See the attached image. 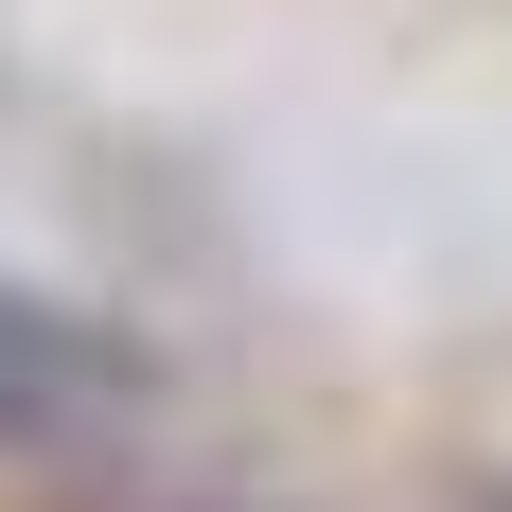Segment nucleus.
<instances>
[{
  "label": "nucleus",
  "instance_id": "obj_1",
  "mask_svg": "<svg viewBox=\"0 0 512 512\" xmlns=\"http://www.w3.org/2000/svg\"><path fill=\"white\" fill-rule=\"evenodd\" d=\"M159 424V354L124 336L106 301L0 265V460H106Z\"/></svg>",
  "mask_w": 512,
  "mask_h": 512
},
{
  "label": "nucleus",
  "instance_id": "obj_2",
  "mask_svg": "<svg viewBox=\"0 0 512 512\" xmlns=\"http://www.w3.org/2000/svg\"><path fill=\"white\" fill-rule=\"evenodd\" d=\"M477 512H512V477H495V495H477Z\"/></svg>",
  "mask_w": 512,
  "mask_h": 512
}]
</instances>
